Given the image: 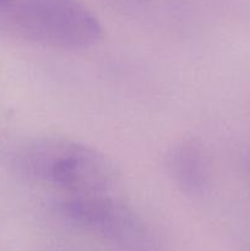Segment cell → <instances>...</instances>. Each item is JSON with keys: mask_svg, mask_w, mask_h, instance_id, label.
<instances>
[{"mask_svg": "<svg viewBox=\"0 0 250 251\" xmlns=\"http://www.w3.org/2000/svg\"><path fill=\"white\" fill-rule=\"evenodd\" d=\"M11 0H0V7H5Z\"/></svg>", "mask_w": 250, "mask_h": 251, "instance_id": "obj_5", "label": "cell"}, {"mask_svg": "<svg viewBox=\"0 0 250 251\" xmlns=\"http://www.w3.org/2000/svg\"><path fill=\"white\" fill-rule=\"evenodd\" d=\"M58 211L78 229L110 240L124 249L151 250L149 234L141 220L108 194L68 196L58 203Z\"/></svg>", "mask_w": 250, "mask_h": 251, "instance_id": "obj_3", "label": "cell"}, {"mask_svg": "<svg viewBox=\"0 0 250 251\" xmlns=\"http://www.w3.org/2000/svg\"><path fill=\"white\" fill-rule=\"evenodd\" d=\"M5 7L25 36L44 46L85 49L103 36L100 22L80 0H11Z\"/></svg>", "mask_w": 250, "mask_h": 251, "instance_id": "obj_2", "label": "cell"}, {"mask_svg": "<svg viewBox=\"0 0 250 251\" xmlns=\"http://www.w3.org/2000/svg\"><path fill=\"white\" fill-rule=\"evenodd\" d=\"M166 168L172 181L185 195L200 196L207 190L208 159L198 140L185 139L174 144L166 154Z\"/></svg>", "mask_w": 250, "mask_h": 251, "instance_id": "obj_4", "label": "cell"}, {"mask_svg": "<svg viewBox=\"0 0 250 251\" xmlns=\"http://www.w3.org/2000/svg\"><path fill=\"white\" fill-rule=\"evenodd\" d=\"M249 167H250V159H249Z\"/></svg>", "mask_w": 250, "mask_h": 251, "instance_id": "obj_6", "label": "cell"}, {"mask_svg": "<svg viewBox=\"0 0 250 251\" xmlns=\"http://www.w3.org/2000/svg\"><path fill=\"white\" fill-rule=\"evenodd\" d=\"M17 164L27 176L68 196L104 195L115 183L114 167L104 154L68 139L29 142L17 154Z\"/></svg>", "mask_w": 250, "mask_h": 251, "instance_id": "obj_1", "label": "cell"}]
</instances>
